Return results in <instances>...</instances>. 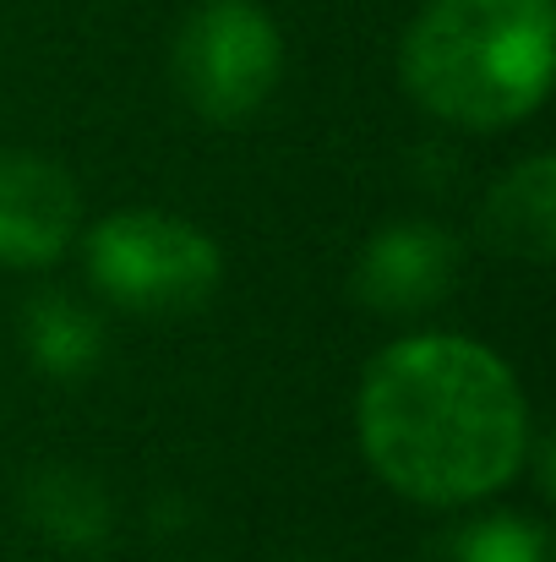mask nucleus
Returning <instances> with one entry per match:
<instances>
[{"label":"nucleus","mask_w":556,"mask_h":562,"mask_svg":"<svg viewBox=\"0 0 556 562\" xmlns=\"http://www.w3.org/2000/svg\"><path fill=\"white\" fill-rule=\"evenodd\" d=\"M420 562H552V547L541 525L513 519V514H486V519L442 530L420 552Z\"/></svg>","instance_id":"nucleus-10"},{"label":"nucleus","mask_w":556,"mask_h":562,"mask_svg":"<svg viewBox=\"0 0 556 562\" xmlns=\"http://www.w3.org/2000/svg\"><path fill=\"white\" fill-rule=\"evenodd\" d=\"M458 273V246L436 224H393L361 251L355 268V295L371 312H425L453 290Z\"/></svg>","instance_id":"nucleus-6"},{"label":"nucleus","mask_w":556,"mask_h":562,"mask_svg":"<svg viewBox=\"0 0 556 562\" xmlns=\"http://www.w3.org/2000/svg\"><path fill=\"white\" fill-rule=\"evenodd\" d=\"M27 519L55 547H71V552H93L110 536L104 486L93 475H82V470H66V464L33 475V486H27Z\"/></svg>","instance_id":"nucleus-8"},{"label":"nucleus","mask_w":556,"mask_h":562,"mask_svg":"<svg viewBox=\"0 0 556 562\" xmlns=\"http://www.w3.org/2000/svg\"><path fill=\"white\" fill-rule=\"evenodd\" d=\"M398 71L436 121L513 126L552 82V0H431L404 33Z\"/></svg>","instance_id":"nucleus-2"},{"label":"nucleus","mask_w":556,"mask_h":562,"mask_svg":"<svg viewBox=\"0 0 556 562\" xmlns=\"http://www.w3.org/2000/svg\"><path fill=\"white\" fill-rule=\"evenodd\" d=\"M361 448L371 470L415 503H475L502 492L530 442L513 372L453 334L387 345L361 382Z\"/></svg>","instance_id":"nucleus-1"},{"label":"nucleus","mask_w":556,"mask_h":562,"mask_svg":"<svg viewBox=\"0 0 556 562\" xmlns=\"http://www.w3.org/2000/svg\"><path fill=\"white\" fill-rule=\"evenodd\" d=\"M22 339H27V356L49 376H88L104 356V334L93 312L66 301L60 290L22 306Z\"/></svg>","instance_id":"nucleus-9"},{"label":"nucleus","mask_w":556,"mask_h":562,"mask_svg":"<svg viewBox=\"0 0 556 562\" xmlns=\"http://www.w3.org/2000/svg\"><path fill=\"white\" fill-rule=\"evenodd\" d=\"M88 273L93 284L143 317H170L191 312L218 290V246L170 213H115L88 235Z\"/></svg>","instance_id":"nucleus-3"},{"label":"nucleus","mask_w":556,"mask_h":562,"mask_svg":"<svg viewBox=\"0 0 556 562\" xmlns=\"http://www.w3.org/2000/svg\"><path fill=\"white\" fill-rule=\"evenodd\" d=\"M486 240L502 257H524V262H546L556 246V165L552 159H524L513 176H502L486 213H480Z\"/></svg>","instance_id":"nucleus-7"},{"label":"nucleus","mask_w":556,"mask_h":562,"mask_svg":"<svg viewBox=\"0 0 556 562\" xmlns=\"http://www.w3.org/2000/svg\"><path fill=\"white\" fill-rule=\"evenodd\" d=\"M77 218H82V196L60 165L0 148V262L5 268L55 262L71 246Z\"/></svg>","instance_id":"nucleus-5"},{"label":"nucleus","mask_w":556,"mask_h":562,"mask_svg":"<svg viewBox=\"0 0 556 562\" xmlns=\"http://www.w3.org/2000/svg\"><path fill=\"white\" fill-rule=\"evenodd\" d=\"M284 71V38L251 0H202L175 38V82L185 104L213 126L257 115Z\"/></svg>","instance_id":"nucleus-4"}]
</instances>
